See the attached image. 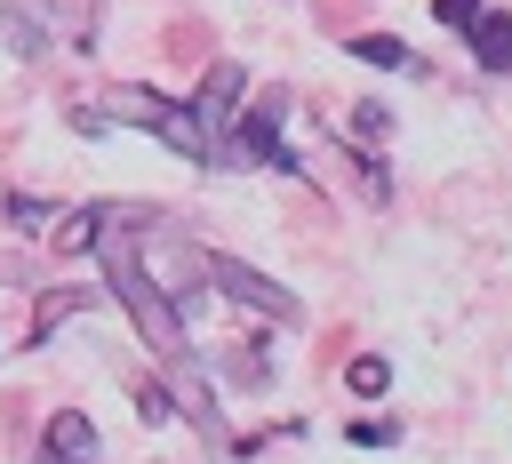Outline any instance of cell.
<instances>
[{
    "label": "cell",
    "instance_id": "6da1fadb",
    "mask_svg": "<svg viewBox=\"0 0 512 464\" xmlns=\"http://www.w3.org/2000/svg\"><path fill=\"white\" fill-rule=\"evenodd\" d=\"M96 248H104V264H112V296L128 304V320L144 328V344H152L160 360H184V328H176V312L160 304V288H152V272H144V264H136V256H128V248H120L112 232H104Z\"/></svg>",
    "mask_w": 512,
    "mask_h": 464
},
{
    "label": "cell",
    "instance_id": "7a4b0ae2",
    "mask_svg": "<svg viewBox=\"0 0 512 464\" xmlns=\"http://www.w3.org/2000/svg\"><path fill=\"white\" fill-rule=\"evenodd\" d=\"M200 280H216L232 304H248V312H264L272 328H288L296 320V296L280 288V280H264L256 264H240V256H200Z\"/></svg>",
    "mask_w": 512,
    "mask_h": 464
},
{
    "label": "cell",
    "instance_id": "3957f363",
    "mask_svg": "<svg viewBox=\"0 0 512 464\" xmlns=\"http://www.w3.org/2000/svg\"><path fill=\"white\" fill-rule=\"evenodd\" d=\"M280 112H288V104H280V96H264V104L240 120V136L224 144V152H232V168H296V160L280 152Z\"/></svg>",
    "mask_w": 512,
    "mask_h": 464
},
{
    "label": "cell",
    "instance_id": "277c9868",
    "mask_svg": "<svg viewBox=\"0 0 512 464\" xmlns=\"http://www.w3.org/2000/svg\"><path fill=\"white\" fill-rule=\"evenodd\" d=\"M240 88H248V72H240V64H208V80H200V96H192V120L216 136V128L240 112Z\"/></svg>",
    "mask_w": 512,
    "mask_h": 464
},
{
    "label": "cell",
    "instance_id": "5b68a950",
    "mask_svg": "<svg viewBox=\"0 0 512 464\" xmlns=\"http://www.w3.org/2000/svg\"><path fill=\"white\" fill-rule=\"evenodd\" d=\"M48 456H56V464H104V448H96V432H88L80 408H64V416L48 424Z\"/></svg>",
    "mask_w": 512,
    "mask_h": 464
},
{
    "label": "cell",
    "instance_id": "8992f818",
    "mask_svg": "<svg viewBox=\"0 0 512 464\" xmlns=\"http://www.w3.org/2000/svg\"><path fill=\"white\" fill-rule=\"evenodd\" d=\"M464 40H472V56H480V72H512V16H488V8H480Z\"/></svg>",
    "mask_w": 512,
    "mask_h": 464
},
{
    "label": "cell",
    "instance_id": "52a82bcc",
    "mask_svg": "<svg viewBox=\"0 0 512 464\" xmlns=\"http://www.w3.org/2000/svg\"><path fill=\"white\" fill-rule=\"evenodd\" d=\"M104 216H112V208H72V216H56V224H48V240H56L64 256H80V248H96V240H104Z\"/></svg>",
    "mask_w": 512,
    "mask_h": 464
},
{
    "label": "cell",
    "instance_id": "ba28073f",
    "mask_svg": "<svg viewBox=\"0 0 512 464\" xmlns=\"http://www.w3.org/2000/svg\"><path fill=\"white\" fill-rule=\"evenodd\" d=\"M352 56H360V64H384V72H408V64H416V56H408L400 40H384V32H352Z\"/></svg>",
    "mask_w": 512,
    "mask_h": 464
},
{
    "label": "cell",
    "instance_id": "9c48e42d",
    "mask_svg": "<svg viewBox=\"0 0 512 464\" xmlns=\"http://www.w3.org/2000/svg\"><path fill=\"white\" fill-rule=\"evenodd\" d=\"M128 392H136V408H144V424H176V400H168V392H160L152 376H136Z\"/></svg>",
    "mask_w": 512,
    "mask_h": 464
},
{
    "label": "cell",
    "instance_id": "30bf717a",
    "mask_svg": "<svg viewBox=\"0 0 512 464\" xmlns=\"http://www.w3.org/2000/svg\"><path fill=\"white\" fill-rule=\"evenodd\" d=\"M344 384H352V392H384V384H392V368H384L376 352H360V360L344 368Z\"/></svg>",
    "mask_w": 512,
    "mask_h": 464
},
{
    "label": "cell",
    "instance_id": "8fae6325",
    "mask_svg": "<svg viewBox=\"0 0 512 464\" xmlns=\"http://www.w3.org/2000/svg\"><path fill=\"white\" fill-rule=\"evenodd\" d=\"M432 16H440L448 32H472V16H480V0H432Z\"/></svg>",
    "mask_w": 512,
    "mask_h": 464
},
{
    "label": "cell",
    "instance_id": "7c38bea8",
    "mask_svg": "<svg viewBox=\"0 0 512 464\" xmlns=\"http://www.w3.org/2000/svg\"><path fill=\"white\" fill-rule=\"evenodd\" d=\"M0 40H8L16 56H40V40H32V24H24V16H0Z\"/></svg>",
    "mask_w": 512,
    "mask_h": 464
},
{
    "label": "cell",
    "instance_id": "4fadbf2b",
    "mask_svg": "<svg viewBox=\"0 0 512 464\" xmlns=\"http://www.w3.org/2000/svg\"><path fill=\"white\" fill-rule=\"evenodd\" d=\"M352 440H360V448H384V440H400V424H392V416H384V424H376V416H360V424H352Z\"/></svg>",
    "mask_w": 512,
    "mask_h": 464
},
{
    "label": "cell",
    "instance_id": "5bb4252c",
    "mask_svg": "<svg viewBox=\"0 0 512 464\" xmlns=\"http://www.w3.org/2000/svg\"><path fill=\"white\" fill-rule=\"evenodd\" d=\"M352 120H360V136H384V128H392V112H384V104H360Z\"/></svg>",
    "mask_w": 512,
    "mask_h": 464
}]
</instances>
